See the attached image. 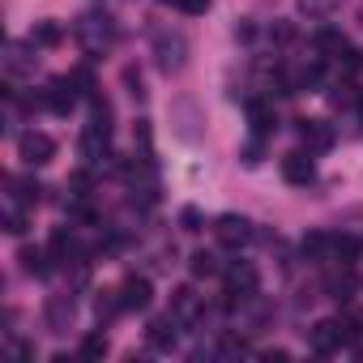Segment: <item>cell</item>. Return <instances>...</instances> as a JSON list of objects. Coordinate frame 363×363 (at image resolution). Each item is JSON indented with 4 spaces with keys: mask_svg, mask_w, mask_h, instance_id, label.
I'll return each mask as SVG.
<instances>
[{
    "mask_svg": "<svg viewBox=\"0 0 363 363\" xmlns=\"http://www.w3.org/2000/svg\"><path fill=\"white\" fill-rule=\"evenodd\" d=\"M107 154H111V107H107V99H94V120L82 133V158L103 162Z\"/></svg>",
    "mask_w": 363,
    "mask_h": 363,
    "instance_id": "6da1fadb",
    "label": "cell"
},
{
    "mask_svg": "<svg viewBox=\"0 0 363 363\" xmlns=\"http://www.w3.org/2000/svg\"><path fill=\"white\" fill-rule=\"evenodd\" d=\"M73 35H77V43H82L90 56H99V52H107V48L116 43V22H111L107 13H82V18L73 22Z\"/></svg>",
    "mask_w": 363,
    "mask_h": 363,
    "instance_id": "7a4b0ae2",
    "label": "cell"
},
{
    "mask_svg": "<svg viewBox=\"0 0 363 363\" xmlns=\"http://www.w3.org/2000/svg\"><path fill=\"white\" fill-rule=\"evenodd\" d=\"M346 342H350L346 316H329V320H316V325L308 329V346H312L316 354H337Z\"/></svg>",
    "mask_w": 363,
    "mask_h": 363,
    "instance_id": "3957f363",
    "label": "cell"
},
{
    "mask_svg": "<svg viewBox=\"0 0 363 363\" xmlns=\"http://www.w3.org/2000/svg\"><path fill=\"white\" fill-rule=\"evenodd\" d=\"M154 65H158L167 77L184 69V65H189V43H184V35L158 30V35H154Z\"/></svg>",
    "mask_w": 363,
    "mask_h": 363,
    "instance_id": "277c9868",
    "label": "cell"
},
{
    "mask_svg": "<svg viewBox=\"0 0 363 363\" xmlns=\"http://www.w3.org/2000/svg\"><path fill=\"white\" fill-rule=\"evenodd\" d=\"M18 158H22L26 167H48V162L56 158V141H52L48 133L30 128V133H22V137H18Z\"/></svg>",
    "mask_w": 363,
    "mask_h": 363,
    "instance_id": "5b68a950",
    "label": "cell"
},
{
    "mask_svg": "<svg viewBox=\"0 0 363 363\" xmlns=\"http://www.w3.org/2000/svg\"><path fill=\"white\" fill-rule=\"evenodd\" d=\"M252 223L244 218V214H218L214 218V240L223 244V248H244V244H252Z\"/></svg>",
    "mask_w": 363,
    "mask_h": 363,
    "instance_id": "8992f818",
    "label": "cell"
},
{
    "mask_svg": "<svg viewBox=\"0 0 363 363\" xmlns=\"http://www.w3.org/2000/svg\"><path fill=\"white\" fill-rule=\"evenodd\" d=\"M77 99H82V90H77L73 73H69V77H52L48 90H43V107H52L56 116H69V111L77 107Z\"/></svg>",
    "mask_w": 363,
    "mask_h": 363,
    "instance_id": "52a82bcc",
    "label": "cell"
},
{
    "mask_svg": "<svg viewBox=\"0 0 363 363\" xmlns=\"http://www.w3.org/2000/svg\"><path fill=\"white\" fill-rule=\"evenodd\" d=\"M35 69H39L35 39H30V43H9V48H5V73H9V77H35Z\"/></svg>",
    "mask_w": 363,
    "mask_h": 363,
    "instance_id": "ba28073f",
    "label": "cell"
},
{
    "mask_svg": "<svg viewBox=\"0 0 363 363\" xmlns=\"http://www.w3.org/2000/svg\"><path fill=\"white\" fill-rule=\"evenodd\" d=\"M282 179H286V184H295V189H308L312 179H316V162H312L303 150H291V154L282 158Z\"/></svg>",
    "mask_w": 363,
    "mask_h": 363,
    "instance_id": "9c48e42d",
    "label": "cell"
},
{
    "mask_svg": "<svg viewBox=\"0 0 363 363\" xmlns=\"http://www.w3.org/2000/svg\"><path fill=\"white\" fill-rule=\"evenodd\" d=\"M223 282H227V303L248 299V295L257 291V269H252L248 261H240V265H231V269L223 274Z\"/></svg>",
    "mask_w": 363,
    "mask_h": 363,
    "instance_id": "30bf717a",
    "label": "cell"
},
{
    "mask_svg": "<svg viewBox=\"0 0 363 363\" xmlns=\"http://www.w3.org/2000/svg\"><path fill=\"white\" fill-rule=\"evenodd\" d=\"M201 308H206V299H201L193 286H175V291H171V316H175L179 325L197 320V316H201Z\"/></svg>",
    "mask_w": 363,
    "mask_h": 363,
    "instance_id": "8fae6325",
    "label": "cell"
},
{
    "mask_svg": "<svg viewBox=\"0 0 363 363\" xmlns=\"http://www.w3.org/2000/svg\"><path fill=\"white\" fill-rule=\"evenodd\" d=\"M150 299H154L150 278H124V286H120V303H124V312H145Z\"/></svg>",
    "mask_w": 363,
    "mask_h": 363,
    "instance_id": "7c38bea8",
    "label": "cell"
},
{
    "mask_svg": "<svg viewBox=\"0 0 363 363\" xmlns=\"http://www.w3.org/2000/svg\"><path fill=\"white\" fill-rule=\"evenodd\" d=\"M69 325H73V295H52L48 299V329L65 333Z\"/></svg>",
    "mask_w": 363,
    "mask_h": 363,
    "instance_id": "4fadbf2b",
    "label": "cell"
},
{
    "mask_svg": "<svg viewBox=\"0 0 363 363\" xmlns=\"http://www.w3.org/2000/svg\"><path fill=\"white\" fill-rule=\"evenodd\" d=\"M175 325H179V320H175L171 312L158 316V320H150V329H145L150 346H154V350H171V346H175Z\"/></svg>",
    "mask_w": 363,
    "mask_h": 363,
    "instance_id": "5bb4252c",
    "label": "cell"
},
{
    "mask_svg": "<svg viewBox=\"0 0 363 363\" xmlns=\"http://www.w3.org/2000/svg\"><path fill=\"white\" fill-rule=\"evenodd\" d=\"M359 252H363V244H359L354 235H333V240H329V257H333L342 269H350V265L359 261Z\"/></svg>",
    "mask_w": 363,
    "mask_h": 363,
    "instance_id": "9a60e30c",
    "label": "cell"
},
{
    "mask_svg": "<svg viewBox=\"0 0 363 363\" xmlns=\"http://www.w3.org/2000/svg\"><path fill=\"white\" fill-rule=\"evenodd\" d=\"M248 124H252V133H257V137H269V133H274V124H278V120H274V107H269V103H261V99H252V103H248Z\"/></svg>",
    "mask_w": 363,
    "mask_h": 363,
    "instance_id": "2e32d148",
    "label": "cell"
},
{
    "mask_svg": "<svg viewBox=\"0 0 363 363\" xmlns=\"http://www.w3.org/2000/svg\"><path fill=\"white\" fill-rule=\"evenodd\" d=\"M69 252H73V235H69V227H56V231H52V240H48V257H52L56 265H65V261H69Z\"/></svg>",
    "mask_w": 363,
    "mask_h": 363,
    "instance_id": "e0dca14e",
    "label": "cell"
},
{
    "mask_svg": "<svg viewBox=\"0 0 363 363\" xmlns=\"http://www.w3.org/2000/svg\"><path fill=\"white\" fill-rule=\"evenodd\" d=\"M295 9L303 13V18H333L337 9H342V0H295Z\"/></svg>",
    "mask_w": 363,
    "mask_h": 363,
    "instance_id": "ac0fdd59",
    "label": "cell"
},
{
    "mask_svg": "<svg viewBox=\"0 0 363 363\" xmlns=\"http://www.w3.org/2000/svg\"><path fill=\"white\" fill-rule=\"evenodd\" d=\"M18 261H22L26 274H48V261H52V257H48L43 248H30V244H26V248L18 252Z\"/></svg>",
    "mask_w": 363,
    "mask_h": 363,
    "instance_id": "d6986e66",
    "label": "cell"
},
{
    "mask_svg": "<svg viewBox=\"0 0 363 363\" xmlns=\"http://www.w3.org/2000/svg\"><path fill=\"white\" fill-rule=\"evenodd\" d=\"M299 133H303V141H312L316 150H325V145L333 141V133H329L320 120H303V124H299Z\"/></svg>",
    "mask_w": 363,
    "mask_h": 363,
    "instance_id": "ffe728a7",
    "label": "cell"
},
{
    "mask_svg": "<svg viewBox=\"0 0 363 363\" xmlns=\"http://www.w3.org/2000/svg\"><path fill=\"white\" fill-rule=\"evenodd\" d=\"M30 39H35V43H39V48H56V43H60V39H65V30H60V26H56V22H39V26H35V30H30Z\"/></svg>",
    "mask_w": 363,
    "mask_h": 363,
    "instance_id": "44dd1931",
    "label": "cell"
},
{
    "mask_svg": "<svg viewBox=\"0 0 363 363\" xmlns=\"http://www.w3.org/2000/svg\"><path fill=\"white\" fill-rule=\"evenodd\" d=\"M94 312H99V320H107V316L124 312V303H120V291H103V295L94 299Z\"/></svg>",
    "mask_w": 363,
    "mask_h": 363,
    "instance_id": "7402d4cb",
    "label": "cell"
},
{
    "mask_svg": "<svg viewBox=\"0 0 363 363\" xmlns=\"http://www.w3.org/2000/svg\"><path fill=\"white\" fill-rule=\"evenodd\" d=\"M189 265H193L197 278H214V274H218V257H214V252H193Z\"/></svg>",
    "mask_w": 363,
    "mask_h": 363,
    "instance_id": "603a6c76",
    "label": "cell"
},
{
    "mask_svg": "<svg viewBox=\"0 0 363 363\" xmlns=\"http://www.w3.org/2000/svg\"><path fill=\"white\" fill-rule=\"evenodd\" d=\"M107 354V337L103 333H86L82 337V359H103Z\"/></svg>",
    "mask_w": 363,
    "mask_h": 363,
    "instance_id": "cb8c5ba5",
    "label": "cell"
},
{
    "mask_svg": "<svg viewBox=\"0 0 363 363\" xmlns=\"http://www.w3.org/2000/svg\"><path fill=\"white\" fill-rule=\"evenodd\" d=\"M167 5H175L179 13H189V18H201V13H210L214 0H167Z\"/></svg>",
    "mask_w": 363,
    "mask_h": 363,
    "instance_id": "d4e9b609",
    "label": "cell"
},
{
    "mask_svg": "<svg viewBox=\"0 0 363 363\" xmlns=\"http://www.w3.org/2000/svg\"><path fill=\"white\" fill-rule=\"evenodd\" d=\"M5 231H9V235H22V231H26V206H13V210L5 214Z\"/></svg>",
    "mask_w": 363,
    "mask_h": 363,
    "instance_id": "484cf974",
    "label": "cell"
},
{
    "mask_svg": "<svg viewBox=\"0 0 363 363\" xmlns=\"http://www.w3.org/2000/svg\"><path fill=\"white\" fill-rule=\"evenodd\" d=\"M333 235H303V257H325Z\"/></svg>",
    "mask_w": 363,
    "mask_h": 363,
    "instance_id": "4316f807",
    "label": "cell"
},
{
    "mask_svg": "<svg viewBox=\"0 0 363 363\" xmlns=\"http://www.w3.org/2000/svg\"><path fill=\"white\" fill-rule=\"evenodd\" d=\"M124 82H128V94H133V99H141V94H145V90H141V73H137L133 65L124 69Z\"/></svg>",
    "mask_w": 363,
    "mask_h": 363,
    "instance_id": "83f0119b",
    "label": "cell"
}]
</instances>
